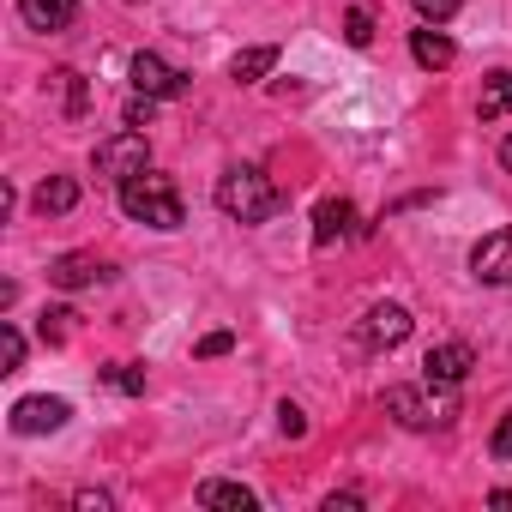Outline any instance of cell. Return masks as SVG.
Masks as SVG:
<instances>
[{"label": "cell", "instance_id": "obj_1", "mask_svg": "<svg viewBox=\"0 0 512 512\" xmlns=\"http://www.w3.org/2000/svg\"><path fill=\"white\" fill-rule=\"evenodd\" d=\"M211 199H217V211H223V217H235V223H266V217H278V211H284V193L272 187V175H260L253 163L223 169Z\"/></svg>", "mask_w": 512, "mask_h": 512}, {"label": "cell", "instance_id": "obj_2", "mask_svg": "<svg viewBox=\"0 0 512 512\" xmlns=\"http://www.w3.org/2000/svg\"><path fill=\"white\" fill-rule=\"evenodd\" d=\"M121 211H127L133 223H151V229H181V223H187L175 181L157 175V169H139V175L121 181Z\"/></svg>", "mask_w": 512, "mask_h": 512}, {"label": "cell", "instance_id": "obj_3", "mask_svg": "<svg viewBox=\"0 0 512 512\" xmlns=\"http://www.w3.org/2000/svg\"><path fill=\"white\" fill-rule=\"evenodd\" d=\"M446 386H386V416H398V428H410V434H428V428H446L452 416H458V404L452 398H440Z\"/></svg>", "mask_w": 512, "mask_h": 512}, {"label": "cell", "instance_id": "obj_4", "mask_svg": "<svg viewBox=\"0 0 512 512\" xmlns=\"http://www.w3.org/2000/svg\"><path fill=\"white\" fill-rule=\"evenodd\" d=\"M91 169L103 175V181H127V175H139V169H151V145H145V133L139 127H121V133H109L97 151H91Z\"/></svg>", "mask_w": 512, "mask_h": 512}, {"label": "cell", "instance_id": "obj_5", "mask_svg": "<svg viewBox=\"0 0 512 512\" xmlns=\"http://www.w3.org/2000/svg\"><path fill=\"white\" fill-rule=\"evenodd\" d=\"M410 308H398V302H374L368 314H362V326H356V344L362 350H398L404 338H410Z\"/></svg>", "mask_w": 512, "mask_h": 512}, {"label": "cell", "instance_id": "obj_6", "mask_svg": "<svg viewBox=\"0 0 512 512\" xmlns=\"http://www.w3.org/2000/svg\"><path fill=\"white\" fill-rule=\"evenodd\" d=\"M470 368H476V350H470L464 338H446V344H434V350L422 356V380H428V386H446V392L464 386Z\"/></svg>", "mask_w": 512, "mask_h": 512}, {"label": "cell", "instance_id": "obj_7", "mask_svg": "<svg viewBox=\"0 0 512 512\" xmlns=\"http://www.w3.org/2000/svg\"><path fill=\"white\" fill-rule=\"evenodd\" d=\"M133 91H145V97H157V103H169V97H181L187 91V73L181 67H169L163 55H151V49H139L133 55Z\"/></svg>", "mask_w": 512, "mask_h": 512}, {"label": "cell", "instance_id": "obj_8", "mask_svg": "<svg viewBox=\"0 0 512 512\" xmlns=\"http://www.w3.org/2000/svg\"><path fill=\"white\" fill-rule=\"evenodd\" d=\"M470 272H476V284H500V290H512V229H494V235L476 241Z\"/></svg>", "mask_w": 512, "mask_h": 512}, {"label": "cell", "instance_id": "obj_9", "mask_svg": "<svg viewBox=\"0 0 512 512\" xmlns=\"http://www.w3.org/2000/svg\"><path fill=\"white\" fill-rule=\"evenodd\" d=\"M67 416H73L67 398L37 392V398H19L13 404V434H55V428H67Z\"/></svg>", "mask_w": 512, "mask_h": 512}, {"label": "cell", "instance_id": "obj_10", "mask_svg": "<svg viewBox=\"0 0 512 512\" xmlns=\"http://www.w3.org/2000/svg\"><path fill=\"white\" fill-rule=\"evenodd\" d=\"M103 278H109V266L97 260V253H61V260H49V284L55 290H91Z\"/></svg>", "mask_w": 512, "mask_h": 512}, {"label": "cell", "instance_id": "obj_11", "mask_svg": "<svg viewBox=\"0 0 512 512\" xmlns=\"http://www.w3.org/2000/svg\"><path fill=\"white\" fill-rule=\"evenodd\" d=\"M410 55H416V67H428V73H440V67H452V61H458L452 37H446V31H434V25H422V31L410 37Z\"/></svg>", "mask_w": 512, "mask_h": 512}, {"label": "cell", "instance_id": "obj_12", "mask_svg": "<svg viewBox=\"0 0 512 512\" xmlns=\"http://www.w3.org/2000/svg\"><path fill=\"white\" fill-rule=\"evenodd\" d=\"M272 67H278V43H253V49H241V55L229 61V79H235V85H260Z\"/></svg>", "mask_w": 512, "mask_h": 512}, {"label": "cell", "instance_id": "obj_13", "mask_svg": "<svg viewBox=\"0 0 512 512\" xmlns=\"http://www.w3.org/2000/svg\"><path fill=\"white\" fill-rule=\"evenodd\" d=\"M350 223H356V205L350 199H326L314 211V247H332L338 235H350Z\"/></svg>", "mask_w": 512, "mask_h": 512}, {"label": "cell", "instance_id": "obj_14", "mask_svg": "<svg viewBox=\"0 0 512 512\" xmlns=\"http://www.w3.org/2000/svg\"><path fill=\"white\" fill-rule=\"evenodd\" d=\"M199 506H229V512H253V506H260V494H253V488H241V482H199V494H193Z\"/></svg>", "mask_w": 512, "mask_h": 512}, {"label": "cell", "instance_id": "obj_15", "mask_svg": "<svg viewBox=\"0 0 512 512\" xmlns=\"http://www.w3.org/2000/svg\"><path fill=\"white\" fill-rule=\"evenodd\" d=\"M31 205H37L43 217H61V211H73V205H79V181H73V175H49V181L31 193Z\"/></svg>", "mask_w": 512, "mask_h": 512}, {"label": "cell", "instance_id": "obj_16", "mask_svg": "<svg viewBox=\"0 0 512 512\" xmlns=\"http://www.w3.org/2000/svg\"><path fill=\"white\" fill-rule=\"evenodd\" d=\"M73 7H79V0H19V13H25L31 31H61L73 19Z\"/></svg>", "mask_w": 512, "mask_h": 512}, {"label": "cell", "instance_id": "obj_17", "mask_svg": "<svg viewBox=\"0 0 512 512\" xmlns=\"http://www.w3.org/2000/svg\"><path fill=\"white\" fill-rule=\"evenodd\" d=\"M476 115H482V121H494V115H512V73H488V79H482Z\"/></svg>", "mask_w": 512, "mask_h": 512}, {"label": "cell", "instance_id": "obj_18", "mask_svg": "<svg viewBox=\"0 0 512 512\" xmlns=\"http://www.w3.org/2000/svg\"><path fill=\"white\" fill-rule=\"evenodd\" d=\"M19 368H25V332L0 326V374H19Z\"/></svg>", "mask_w": 512, "mask_h": 512}, {"label": "cell", "instance_id": "obj_19", "mask_svg": "<svg viewBox=\"0 0 512 512\" xmlns=\"http://www.w3.org/2000/svg\"><path fill=\"white\" fill-rule=\"evenodd\" d=\"M344 43H350V49H368V43H374V13H368V7H350V19H344Z\"/></svg>", "mask_w": 512, "mask_h": 512}, {"label": "cell", "instance_id": "obj_20", "mask_svg": "<svg viewBox=\"0 0 512 512\" xmlns=\"http://www.w3.org/2000/svg\"><path fill=\"white\" fill-rule=\"evenodd\" d=\"M55 79H61V91H67V115L79 121V115H85V103H91V97H85V79H79L73 67H67V73H55Z\"/></svg>", "mask_w": 512, "mask_h": 512}, {"label": "cell", "instance_id": "obj_21", "mask_svg": "<svg viewBox=\"0 0 512 512\" xmlns=\"http://www.w3.org/2000/svg\"><path fill=\"white\" fill-rule=\"evenodd\" d=\"M410 7L422 13V25H446V19L464 7V0H410Z\"/></svg>", "mask_w": 512, "mask_h": 512}, {"label": "cell", "instance_id": "obj_22", "mask_svg": "<svg viewBox=\"0 0 512 512\" xmlns=\"http://www.w3.org/2000/svg\"><path fill=\"white\" fill-rule=\"evenodd\" d=\"M229 350H235V332H205V338L193 344V356H199V362H211V356H229Z\"/></svg>", "mask_w": 512, "mask_h": 512}, {"label": "cell", "instance_id": "obj_23", "mask_svg": "<svg viewBox=\"0 0 512 512\" xmlns=\"http://www.w3.org/2000/svg\"><path fill=\"white\" fill-rule=\"evenodd\" d=\"M103 380H109V386H121L127 398H139V392H145V374H139V368H103Z\"/></svg>", "mask_w": 512, "mask_h": 512}, {"label": "cell", "instance_id": "obj_24", "mask_svg": "<svg viewBox=\"0 0 512 512\" xmlns=\"http://www.w3.org/2000/svg\"><path fill=\"white\" fill-rule=\"evenodd\" d=\"M278 428H284L290 440H302V434H308V416H302V404H290V398H284V404H278Z\"/></svg>", "mask_w": 512, "mask_h": 512}, {"label": "cell", "instance_id": "obj_25", "mask_svg": "<svg viewBox=\"0 0 512 512\" xmlns=\"http://www.w3.org/2000/svg\"><path fill=\"white\" fill-rule=\"evenodd\" d=\"M67 320H73L67 308H49V314H43V344H61V338H67Z\"/></svg>", "mask_w": 512, "mask_h": 512}, {"label": "cell", "instance_id": "obj_26", "mask_svg": "<svg viewBox=\"0 0 512 512\" xmlns=\"http://www.w3.org/2000/svg\"><path fill=\"white\" fill-rule=\"evenodd\" d=\"M151 109H157V97H145V91H139V97L127 103V127H151Z\"/></svg>", "mask_w": 512, "mask_h": 512}, {"label": "cell", "instance_id": "obj_27", "mask_svg": "<svg viewBox=\"0 0 512 512\" xmlns=\"http://www.w3.org/2000/svg\"><path fill=\"white\" fill-rule=\"evenodd\" d=\"M488 452H494V458H512V410L500 416V428H494V440H488Z\"/></svg>", "mask_w": 512, "mask_h": 512}, {"label": "cell", "instance_id": "obj_28", "mask_svg": "<svg viewBox=\"0 0 512 512\" xmlns=\"http://www.w3.org/2000/svg\"><path fill=\"white\" fill-rule=\"evenodd\" d=\"M73 506H79V512H109V494H103V488H79Z\"/></svg>", "mask_w": 512, "mask_h": 512}, {"label": "cell", "instance_id": "obj_29", "mask_svg": "<svg viewBox=\"0 0 512 512\" xmlns=\"http://www.w3.org/2000/svg\"><path fill=\"white\" fill-rule=\"evenodd\" d=\"M362 506V494H326V512H356Z\"/></svg>", "mask_w": 512, "mask_h": 512}, {"label": "cell", "instance_id": "obj_30", "mask_svg": "<svg viewBox=\"0 0 512 512\" xmlns=\"http://www.w3.org/2000/svg\"><path fill=\"white\" fill-rule=\"evenodd\" d=\"M500 163H506V175H512V133L500 139Z\"/></svg>", "mask_w": 512, "mask_h": 512}]
</instances>
